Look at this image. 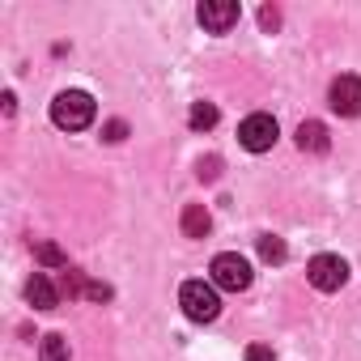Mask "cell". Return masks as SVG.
<instances>
[{"mask_svg":"<svg viewBox=\"0 0 361 361\" xmlns=\"http://www.w3.org/2000/svg\"><path fill=\"white\" fill-rule=\"evenodd\" d=\"M327 102H331V111H336V115H344V119L361 115V77H353V73L336 77V81H331Z\"/></svg>","mask_w":361,"mask_h":361,"instance_id":"cell-7","label":"cell"},{"mask_svg":"<svg viewBox=\"0 0 361 361\" xmlns=\"http://www.w3.org/2000/svg\"><path fill=\"white\" fill-rule=\"evenodd\" d=\"M247 361H276V353H272L268 344H251V348H247Z\"/></svg>","mask_w":361,"mask_h":361,"instance_id":"cell-15","label":"cell"},{"mask_svg":"<svg viewBox=\"0 0 361 361\" xmlns=\"http://www.w3.org/2000/svg\"><path fill=\"white\" fill-rule=\"evenodd\" d=\"M178 306H183V314L192 323H213L221 314L217 285H209V281H183V289H178Z\"/></svg>","mask_w":361,"mask_h":361,"instance_id":"cell-2","label":"cell"},{"mask_svg":"<svg viewBox=\"0 0 361 361\" xmlns=\"http://www.w3.org/2000/svg\"><path fill=\"white\" fill-rule=\"evenodd\" d=\"M213 285L217 289H226V293H243V289H251V264L243 259V255H234V251H221L217 259H213Z\"/></svg>","mask_w":361,"mask_h":361,"instance_id":"cell-3","label":"cell"},{"mask_svg":"<svg viewBox=\"0 0 361 361\" xmlns=\"http://www.w3.org/2000/svg\"><path fill=\"white\" fill-rule=\"evenodd\" d=\"M306 276H310V285H314L319 293H336V289L348 281V264H344L340 255H314L310 268H306Z\"/></svg>","mask_w":361,"mask_h":361,"instance_id":"cell-5","label":"cell"},{"mask_svg":"<svg viewBox=\"0 0 361 361\" xmlns=\"http://www.w3.org/2000/svg\"><path fill=\"white\" fill-rule=\"evenodd\" d=\"M209 230H213L209 209H204V204H188V209H183V234H188V238H204Z\"/></svg>","mask_w":361,"mask_h":361,"instance_id":"cell-10","label":"cell"},{"mask_svg":"<svg viewBox=\"0 0 361 361\" xmlns=\"http://www.w3.org/2000/svg\"><path fill=\"white\" fill-rule=\"evenodd\" d=\"M98 115V102L85 94V90H64L56 102H51V123L64 128V132H85Z\"/></svg>","mask_w":361,"mask_h":361,"instance_id":"cell-1","label":"cell"},{"mask_svg":"<svg viewBox=\"0 0 361 361\" xmlns=\"http://www.w3.org/2000/svg\"><path fill=\"white\" fill-rule=\"evenodd\" d=\"M39 259L51 264V268H68V255H64L60 247H51V243H39Z\"/></svg>","mask_w":361,"mask_h":361,"instance_id":"cell-14","label":"cell"},{"mask_svg":"<svg viewBox=\"0 0 361 361\" xmlns=\"http://www.w3.org/2000/svg\"><path fill=\"white\" fill-rule=\"evenodd\" d=\"M259 22H264L268 30H276V26H281V13H276V9H264V13H259Z\"/></svg>","mask_w":361,"mask_h":361,"instance_id":"cell-16","label":"cell"},{"mask_svg":"<svg viewBox=\"0 0 361 361\" xmlns=\"http://www.w3.org/2000/svg\"><path fill=\"white\" fill-rule=\"evenodd\" d=\"M285 238H276V234H259V259L264 264H285Z\"/></svg>","mask_w":361,"mask_h":361,"instance_id":"cell-11","label":"cell"},{"mask_svg":"<svg viewBox=\"0 0 361 361\" xmlns=\"http://www.w3.org/2000/svg\"><path fill=\"white\" fill-rule=\"evenodd\" d=\"M196 18H200V26H204L209 35H230V30L238 26L243 9L234 5V0H204V5L196 9Z\"/></svg>","mask_w":361,"mask_h":361,"instance_id":"cell-6","label":"cell"},{"mask_svg":"<svg viewBox=\"0 0 361 361\" xmlns=\"http://www.w3.org/2000/svg\"><path fill=\"white\" fill-rule=\"evenodd\" d=\"M26 302H30L35 310H56V306H60V289H56L43 272H35L30 285H26Z\"/></svg>","mask_w":361,"mask_h":361,"instance_id":"cell-8","label":"cell"},{"mask_svg":"<svg viewBox=\"0 0 361 361\" xmlns=\"http://www.w3.org/2000/svg\"><path fill=\"white\" fill-rule=\"evenodd\" d=\"M327 145H331V140H327V128H323L319 119H306V123L298 128V149H302V153H327Z\"/></svg>","mask_w":361,"mask_h":361,"instance_id":"cell-9","label":"cell"},{"mask_svg":"<svg viewBox=\"0 0 361 361\" xmlns=\"http://www.w3.org/2000/svg\"><path fill=\"white\" fill-rule=\"evenodd\" d=\"M39 357H43V361H68V340H64L60 331L43 336V348H39Z\"/></svg>","mask_w":361,"mask_h":361,"instance_id":"cell-13","label":"cell"},{"mask_svg":"<svg viewBox=\"0 0 361 361\" xmlns=\"http://www.w3.org/2000/svg\"><path fill=\"white\" fill-rule=\"evenodd\" d=\"M238 145L243 149H251V153H268L272 145H276V119L272 115H247L243 119V128H238Z\"/></svg>","mask_w":361,"mask_h":361,"instance_id":"cell-4","label":"cell"},{"mask_svg":"<svg viewBox=\"0 0 361 361\" xmlns=\"http://www.w3.org/2000/svg\"><path fill=\"white\" fill-rule=\"evenodd\" d=\"M188 123H192L196 132H209V128L217 123V106H213V102H196V106L188 111Z\"/></svg>","mask_w":361,"mask_h":361,"instance_id":"cell-12","label":"cell"},{"mask_svg":"<svg viewBox=\"0 0 361 361\" xmlns=\"http://www.w3.org/2000/svg\"><path fill=\"white\" fill-rule=\"evenodd\" d=\"M123 132H128L123 123H111V128H106V140H123Z\"/></svg>","mask_w":361,"mask_h":361,"instance_id":"cell-17","label":"cell"}]
</instances>
